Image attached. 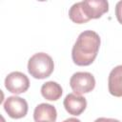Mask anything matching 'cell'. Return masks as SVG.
<instances>
[{
	"instance_id": "obj_5",
	"label": "cell",
	"mask_w": 122,
	"mask_h": 122,
	"mask_svg": "<svg viewBox=\"0 0 122 122\" xmlns=\"http://www.w3.org/2000/svg\"><path fill=\"white\" fill-rule=\"evenodd\" d=\"M28 103L24 98L19 96H10L4 102V110L8 115L14 119L26 116L28 112Z\"/></svg>"
},
{
	"instance_id": "obj_10",
	"label": "cell",
	"mask_w": 122,
	"mask_h": 122,
	"mask_svg": "<svg viewBox=\"0 0 122 122\" xmlns=\"http://www.w3.org/2000/svg\"><path fill=\"white\" fill-rule=\"evenodd\" d=\"M63 90L62 87L54 82V81H48L44 83L41 87V94L42 96L50 101H56L62 95Z\"/></svg>"
},
{
	"instance_id": "obj_1",
	"label": "cell",
	"mask_w": 122,
	"mask_h": 122,
	"mask_svg": "<svg viewBox=\"0 0 122 122\" xmlns=\"http://www.w3.org/2000/svg\"><path fill=\"white\" fill-rule=\"evenodd\" d=\"M100 37L93 30L81 32L71 50V58L77 66H89L97 56L100 47Z\"/></svg>"
},
{
	"instance_id": "obj_7",
	"label": "cell",
	"mask_w": 122,
	"mask_h": 122,
	"mask_svg": "<svg viewBox=\"0 0 122 122\" xmlns=\"http://www.w3.org/2000/svg\"><path fill=\"white\" fill-rule=\"evenodd\" d=\"M65 110L72 115H80L87 107V100L81 95L75 93H69L63 102Z\"/></svg>"
},
{
	"instance_id": "obj_12",
	"label": "cell",
	"mask_w": 122,
	"mask_h": 122,
	"mask_svg": "<svg viewBox=\"0 0 122 122\" xmlns=\"http://www.w3.org/2000/svg\"><path fill=\"white\" fill-rule=\"evenodd\" d=\"M115 16L117 21L120 24H122V1L117 2L115 6Z\"/></svg>"
},
{
	"instance_id": "obj_2",
	"label": "cell",
	"mask_w": 122,
	"mask_h": 122,
	"mask_svg": "<svg viewBox=\"0 0 122 122\" xmlns=\"http://www.w3.org/2000/svg\"><path fill=\"white\" fill-rule=\"evenodd\" d=\"M54 69L52 58L45 52H37L33 54L28 62L29 73L36 79H44L49 77Z\"/></svg>"
},
{
	"instance_id": "obj_14",
	"label": "cell",
	"mask_w": 122,
	"mask_h": 122,
	"mask_svg": "<svg viewBox=\"0 0 122 122\" xmlns=\"http://www.w3.org/2000/svg\"><path fill=\"white\" fill-rule=\"evenodd\" d=\"M62 122H81L79 119H77V118H74V117H70V118H68V119H66V120H64V121H62Z\"/></svg>"
},
{
	"instance_id": "obj_4",
	"label": "cell",
	"mask_w": 122,
	"mask_h": 122,
	"mask_svg": "<svg viewBox=\"0 0 122 122\" xmlns=\"http://www.w3.org/2000/svg\"><path fill=\"white\" fill-rule=\"evenodd\" d=\"M5 87L8 92L15 94H20L28 91L30 80L26 74L20 71H12L5 78Z\"/></svg>"
},
{
	"instance_id": "obj_6",
	"label": "cell",
	"mask_w": 122,
	"mask_h": 122,
	"mask_svg": "<svg viewBox=\"0 0 122 122\" xmlns=\"http://www.w3.org/2000/svg\"><path fill=\"white\" fill-rule=\"evenodd\" d=\"M81 4L85 15L90 20L100 18L109 10V3L106 0H86Z\"/></svg>"
},
{
	"instance_id": "obj_13",
	"label": "cell",
	"mask_w": 122,
	"mask_h": 122,
	"mask_svg": "<svg viewBox=\"0 0 122 122\" xmlns=\"http://www.w3.org/2000/svg\"><path fill=\"white\" fill-rule=\"evenodd\" d=\"M93 122H120L117 119L114 118H106V117H99L97 119H95Z\"/></svg>"
},
{
	"instance_id": "obj_11",
	"label": "cell",
	"mask_w": 122,
	"mask_h": 122,
	"mask_svg": "<svg viewBox=\"0 0 122 122\" xmlns=\"http://www.w3.org/2000/svg\"><path fill=\"white\" fill-rule=\"evenodd\" d=\"M69 17L72 22H74L76 24H84V23H87L88 21H90V19L87 18V16L85 15V13L83 11L81 2L75 3L71 7V9L69 10Z\"/></svg>"
},
{
	"instance_id": "obj_8",
	"label": "cell",
	"mask_w": 122,
	"mask_h": 122,
	"mask_svg": "<svg viewBox=\"0 0 122 122\" xmlns=\"http://www.w3.org/2000/svg\"><path fill=\"white\" fill-rule=\"evenodd\" d=\"M57 117L56 109L47 103H41L34 109L33 119L35 122H55Z\"/></svg>"
},
{
	"instance_id": "obj_3",
	"label": "cell",
	"mask_w": 122,
	"mask_h": 122,
	"mask_svg": "<svg viewBox=\"0 0 122 122\" xmlns=\"http://www.w3.org/2000/svg\"><path fill=\"white\" fill-rule=\"evenodd\" d=\"M70 86L75 94L81 95L92 92L95 87L94 76L87 71H77L70 79Z\"/></svg>"
},
{
	"instance_id": "obj_9",
	"label": "cell",
	"mask_w": 122,
	"mask_h": 122,
	"mask_svg": "<svg viewBox=\"0 0 122 122\" xmlns=\"http://www.w3.org/2000/svg\"><path fill=\"white\" fill-rule=\"evenodd\" d=\"M108 89L112 95L122 97V65L113 68L108 79Z\"/></svg>"
}]
</instances>
